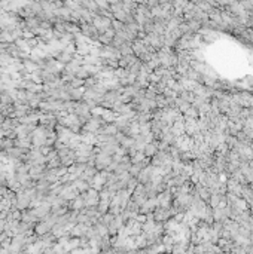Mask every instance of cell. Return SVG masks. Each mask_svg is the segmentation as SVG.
<instances>
[{
	"label": "cell",
	"instance_id": "1",
	"mask_svg": "<svg viewBox=\"0 0 253 254\" xmlns=\"http://www.w3.org/2000/svg\"><path fill=\"white\" fill-rule=\"evenodd\" d=\"M48 229H49V225L48 223H43V225H39L36 227V232L37 233H45V232H48Z\"/></svg>",
	"mask_w": 253,
	"mask_h": 254
},
{
	"label": "cell",
	"instance_id": "2",
	"mask_svg": "<svg viewBox=\"0 0 253 254\" xmlns=\"http://www.w3.org/2000/svg\"><path fill=\"white\" fill-rule=\"evenodd\" d=\"M153 153H155V147L152 144H146L145 146V155L146 156H152Z\"/></svg>",
	"mask_w": 253,
	"mask_h": 254
},
{
	"label": "cell",
	"instance_id": "3",
	"mask_svg": "<svg viewBox=\"0 0 253 254\" xmlns=\"http://www.w3.org/2000/svg\"><path fill=\"white\" fill-rule=\"evenodd\" d=\"M84 207V199H76L73 204V208H82Z\"/></svg>",
	"mask_w": 253,
	"mask_h": 254
},
{
	"label": "cell",
	"instance_id": "4",
	"mask_svg": "<svg viewBox=\"0 0 253 254\" xmlns=\"http://www.w3.org/2000/svg\"><path fill=\"white\" fill-rule=\"evenodd\" d=\"M146 219H147L146 215H136V219H134V220H136L137 223H139V221H140V223H143V221H146Z\"/></svg>",
	"mask_w": 253,
	"mask_h": 254
},
{
	"label": "cell",
	"instance_id": "5",
	"mask_svg": "<svg viewBox=\"0 0 253 254\" xmlns=\"http://www.w3.org/2000/svg\"><path fill=\"white\" fill-rule=\"evenodd\" d=\"M0 254H9V251L5 250V248H2V250H0Z\"/></svg>",
	"mask_w": 253,
	"mask_h": 254
}]
</instances>
